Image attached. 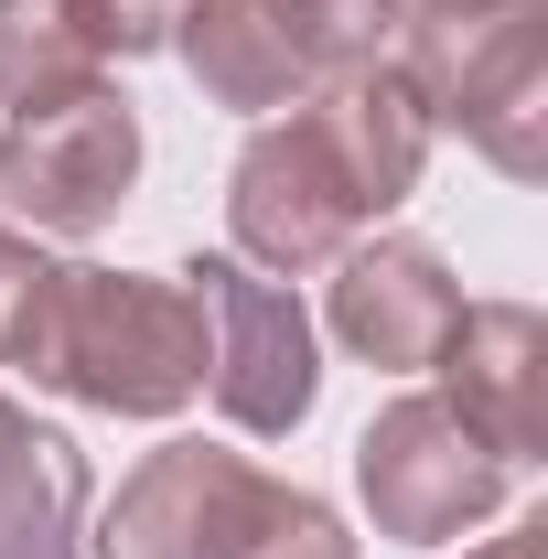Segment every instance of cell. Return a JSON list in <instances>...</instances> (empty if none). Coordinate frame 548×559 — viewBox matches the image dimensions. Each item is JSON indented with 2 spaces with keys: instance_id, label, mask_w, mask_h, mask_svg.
<instances>
[{
  "instance_id": "3957f363",
  "label": "cell",
  "mask_w": 548,
  "mask_h": 559,
  "mask_svg": "<svg viewBox=\"0 0 548 559\" xmlns=\"http://www.w3.org/2000/svg\"><path fill=\"white\" fill-rule=\"evenodd\" d=\"M388 280L398 290H377V280L355 270V290H344V334L355 345H377V355H409V301H441V280H430V259H388Z\"/></svg>"
},
{
  "instance_id": "6da1fadb",
  "label": "cell",
  "mask_w": 548,
  "mask_h": 559,
  "mask_svg": "<svg viewBox=\"0 0 548 559\" xmlns=\"http://www.w3.org/2000/svg\"><path fill=\"white\" fill-rule=\"evenodd\" d=\"M130 162H140L130 108L75 97V108H33V119H22L11 162H0V183H11V205L44 215V226H97V215L119 205Z\"/></svg>"
},
{
  "instance_id": "7a4b0ae2",
  "label": "cell",
  "mask_w": 548,
  "mask_h": 559,
  "mask_svg": "<svg viewBox=\"0 0 548 559\" xmlns=\"http://www.w3.org/2000/svg\"><path fill=\"white\" fill-rule=\"evenodd\" d=\"M205 301H226V323H237V377H226V399L259 419H290L312 399V345H301V312L279 301V290H248V270H183Z\"/></svg>"
}]
</instances>
